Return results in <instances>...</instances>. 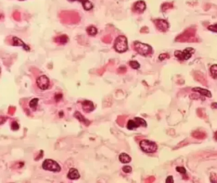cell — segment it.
Instances as JSON below:
<instances>
[{"label": "cell", "mask_w": 217, "mask_h": 183, "mask_svg": "<svg viewBox=\"0 0 217 183\" xmlns=\"http://www.w3.org/2000/svg\"><path fill=\"white\" fill-rule=\"evenodd\" d=\"M13 41V45L16 46V47H22L26 51H30V48L28 45L25 44L22 40L17 38V37H13L12 38Z\"/></svg>", "instance_id": "30bf717a"}, {"label": "cell", "mask_w": 217, "mask_h": 183, "mask_svg": "<svg viewBox=\"0 0 217 183\" xmlns=\"http://www.w3.org/2000/svg\"><path fill=\"white\" fill-rule=\"evenodd\" d=\"M67 177L69 179L77 180L80 177V174H79L78 170L77 169L72 168L69 169Z\"/></svg>", "instance_id": "8fae6325"}, {"label": "cell", "mask_w": 217, "mask_h": 183, "mask_svg": "<svg viewBox=\"0 0 217 183\" xmlns=\"http://www.w3.org/2000/svg\"><path fill=\"white\" fill-rule=\"evenodd\" d=\"M137 127H139V125L135 120H129L128 122H127V128H128L129 130H134Z\"/></svg>", "instance_id": "e0dca14e"}, {"label": "cell", "mask_w": 217, "mask_h": 183, "mask_svg": "<svg viewBox=\"0 0 217 183\" xmlns=\"http://www.w3.org/2000/svg\"><path fill=\"white\" fill-rule=\"evenodd\" d=\"M168 57V55L167 53H162L159 56H158V59H159L161 61H162Z\"/></svg>", "instance_id": "4316f807"}, {"label": "cell", "mask_w": 217, "mask_h": 183, "mask_svg": "<svg viewBox=\"0 0 217 183\" xmlns=\"http://www.w3.org/2000/svg\"><path fill=\"white\" fill-rule=\"evenodd\" d=\"M11 128H12V129L13 130H18L19 128V125L18 123H17L16 122H14L13 123H12Z\"/></svg>", "instance_id": "484cf974"}, {"label": "cell", "mask_w": 217, "mask_h": 183, "mask_svg": "<svg viewBox=\"0 0 217 183\" xmlns=\"http://www.w3.org/2000/svg\"><path fill=\"white\" fill-rule=\"evenodd\" d=\"M69 1H79L82 4L83 8L85 10H90L93 8V3L89 0H68Z\"/></svg>", "instance_id": "7c38bea8"}, {"label": "cell", "mask_w": 217, "mask_h": 183, "mask_svg": "<svg viewBox=\"0 0 217 183\" xmlns=\"http://www.w3.org/2000/svg\"><path fill=\"white\" fill-rule=\"evenodd\" d=\"M193 91L194 92H197L201 94V95H204V96H206L208 97H212V94L210 92V91H209L208 90L204 89H202V88H199V87H196V88H194L192 89Z\"/></svg>", "instance_id": "5bb4252c"}, {"label": "cell", "mask_w": 217, "mask_h": 183, "mask_svg": "<svg viewBox=\"0 0 217 183\" xmlns=\"http://www.w3.org/2000/svg\"><path fill=\"white\" fill-rule=\"evenodd\" d=\"M68 40L69 39H68V36L66 35H63L57 36L56 38H55V39H54V41L56 42L57 43H59L61 45H64L68 43Z\"/></svg>", "instance_id": "9a60e30c"}, {"label": "cell", "mask_w": 217, "mask_h": 183, "mask_svg": "<svg viewBox=\"0 0 217 183\" xmlns=\"http://www.w3.org/2000/svg\"><path fill=\"white\" fill-rule=\"evenodd\" d=\"M174 181H173V176H168V178H167L166 179V182H173Z\"/></svg>", "instance_id": "83f0119b"}, {"label": "cell", "mask_w": 217, "mask_h": 183, "mask_svg": "<svg viewBox=\"0 0 217 183\" xmlns=\"http://www.w3.org/2000/svg\"><path fill=\"white\" fill-rule=\"evenodd\" d=\"M42 168L44 170L54 172H59L61 170V166L58 164L57 162L51 159L45 160L43 162Z\"/></svg>", "instance_id": "277c9868"}, {"label": "cell", "mask_w": 217, "mask_h": 183, "mask_svg": "<svg viewBox=\"0 0 217 183\" xmlns=\"http://www.w3.org/2000/svg\"><path fill=\"white\" fill-rule=\"evenodd\" d=\"M146 9V3L142 0L136 1L133 5V10L137 14H141Z\"/></svg>", "instance_id": "ba28073f"}, {"label": "cell", "mask_w": 217, "mask_h": 183, "mask_svg": "<svg viewBox=\"0 0 217 183\" xmlns=\"http://www.w3.org/2000/svg\"><path fill=\"white\" fill-rule=\"evenodd\" d=\"M38 101L39 99L38 98H34L30 102V104H29V105H30V107H31L32 109L33 110H35L36 107H37V105H38Z\"/></svg>", "instance_id": "44dd1931"}, {"label": "cell", "mask_w": 217, "mask_h": 183, "mask_svg": "<svg viewBox=\"0 0 217 183\" xmlns=\"http://www.w3.org/2000/svg\"><path fill=\"white\" fill-rule=\"evenodd\" d=\"M19 1H24V0H19Z\"/></svg>", "instance_id": "f1b7e54d"}, {"label": "cell", "mask_w": 217, "mask_h": 183, "mask_svg": "<svg viewBox=\"0 0 217 183\" xmlns=\"http://www.w3.org/2000/svg\"><path fill=\"white\" fill-rule=\"evenodd\" d=\"M208 29L211 31L217 32V24H213V25H211V26H209Z\"/></svg>", "instance_id": "603a6c76"}, {"label": "cell", "mask_w": 217, "mask_h": 183, "mask_svg": "<svg viewBox=\"0 0 217 183\" xmlns=\"http://www.w3.org/2000/svg\"><path fill=\"white\" fill-rule=\"evenodd\" d=\"M176 171L178 172L179 173H180V174H186V173H187L186 169L184 167H177L176 168Z\"/></svg>", "instance_id": "d4e9b609"}, {"label": "cell", "mask_w": 217, "mask_h": 183, "mask_svg": "<svg viewBox=\"0 0 217 183\" xmlns=\"http://www.w3.org/2000/svg\"><path fill=\"white\" fill-rule=\"evenodd\" d=\"M141 150L147 153H153L157 150V145L153 141L144 139L140 143Z\"/></svg>", "instance_id": "3957f363"}, {"label": "cell", "mask_w": 217, "mask_h": 183, "mask_svg": "<svg viewBox=\"0 0 217 183\" xmlns=\"http://www.w3.org/2000/svg\"><path fill=\"white\" fill-rule=\"evenodd\" d=\"M156 26L157 30L162 32H166L169 28V24L164 19H156L154 20Z\"/></svg>", "instance_id": "52a82bcc"}, {"label": "cell", "mask_w": 217, "mask_h": 183, "mask_svg": "<svg viewBox=\"0 0 217 183\" xmlns=\"http://www.w3.org/2000/svg\"><path fill=\"white\" fill-rule=\"evenodd\" d=\"M195 50L192 48H187L184 50H176L174 53V56L180 61H187L192 55Z\"/></svg>", "instance_id": "5b68a950"}, {"label": "cell", "mask_w": 217, "mask_h": 183, "mask_svg": "<svg viewBox=\"0 0 217 183\" xmlns=\"http://www.w3.org/2000/svg\"><path fill=\"white\" fill-rule=\"evenodd\" d=\"M129 66L134 69H137L140 68V64L138 62L136 61H131L129 62Z\"/></svg>", "instance_id": "7402d4cb"}, {"label": "cell", "mask_w": 217, "mask_h": 183, "mask_svg": "<svg viewBox=\"0 0 217 183\" xmlns=\"http://www.w3.org/2000/svg\"><path fill=\"white\" fill-rule=\"evenodd\" d=\"M122 170H123V172L125 173H130L132 171V168L131 166L126 165V166H124V167H123Z\"/></svg>", "instance_id": "cb8c5ba5"}, {"label": "cell", "mask_w": 217, "mask_h": 183, "mask_svg": "<svg viewBox=\"0 0 217 183\" xmlns=\"http://www.w3.org/2000/svg\"><path fill=\"white\" fill-rule=\"evenodd\" d=\"M134 120L137 122V123L138 124L139 127L140 126H142V127H145L147 126V122H146L145 120H143V118H139V117H136V118H135Z\"/></svg>", "instance_id": "ffe728a7"}, {"label": "cell", "mask_w": 217, "mask_h": 183, "mask_svg": "<svg viewBox=\"0 0 217 183\" xmlns=\"http://www.w3.org/2000/svg\"><path fill=\"white\" fill-rule=\"evenodd\" d=\"M36 85L41 90H47L50 85V80L45 75L39 76L36 80Z\"/></svg>", "instance_id": "8992f818"}, {"label": "cell", "mask_w": 217, "mask_h": 183, "mask_svg": "<svg viewBox=\"0 0 217 183\" xmlns=\"http://www.w3.org/2000/svg\"><path fill=\"white\" fill-rule=\"evenodd\" d=\"M115 51L119 53H124L128 50L127 39L125 36L120 35L115 39L114 45Z\"/></svg>", "instance_id": "6da1fadb"}, {"label": "cell", "mask_w": 217, "mask_h": 183, "mask_svg": "<svg viewBox=\"0 0 217 183\" xmlns=\"http://www.w3.org/2000/svg\"><path fill=\"white\" fill-rule=\"evenodd\" d=\"M86 31H87V34L90 36H95L98 33L97 28L93 26H89L86 29Z\"/></svg>", "instance_id": "ac0fdd59"}, {"label": "cell", "mask_w": 217, "mask_h": 183, "mask_svg": "<svg viewBox=\"0 0 217 183\" xmlns=\"http://www.w3.org/2000/svg\"><path fill=\"white\" fill-rule=\"evenodd\" d=\"M134 48L140 55L147 56L152 53V48L150 45L136 41L134 42Z\"/></svg>", "instance_id": "7a4b0ae2"}, {"label": "cell", "mask_w": 217, "mask_h": 183, "mask_svg": "<svg viewBox=\"0 0 217 183\" xmlns=\"http://www.w3.org/2000/svg\"><path fill=\"white\" fill-rule=\"evenodd\" d=\"M74 116L77 119H78L80 122L84 123L85 125H86V126H88L89 125V123H90V122L89 121V120H87L84 117V116H83L79 111L75 112V114H74Z\"/></svg>", "instance_id": "4fadbf2b"}, {"label": "cell", "mask_w": 217, "mask_h": 183, "mask_svg": "<svg viewBox=\"0 0 217 183\" xmlns=\"http://www.w3.org/2000/svg\"><path fill=\"white\" fill-rule=\"evenodd\" d=\"M119 160L122 164H128L131 162V158L127 154L122 153L119 155Z\"/></svg>", "instance_id": "2e32d148"}, {"label": "cell", "mask_w": 217, "mask_h": 183, "mask_svg": "<svg viewBox=\"0 0 217 183\" xmlns=\"http://www.w3.org/2000/svg\"><path fill=\"white\" fill-rule=\"evenodd\" d=\"M82 110L84 111L85 113H90L94 110V104L92 101H88V100H85V101H83L82 102Z\"/></svg>", "instance_id": "9c48e42d"}, {"label": "cell", "mask_w": 217, "mask_h": 183, "mask_svg": "<svg viewBox=\"0 0 217 183\" xmlns=\"http://www.w3.org/2000/svg\"><path fill=\"white\" fill-rule=\"evenodd\" d=\"M210 73L214 79L217 78V64H214L211 66Z\"/></svg>", "instance_id": "d6986e66"}]
</instances>
